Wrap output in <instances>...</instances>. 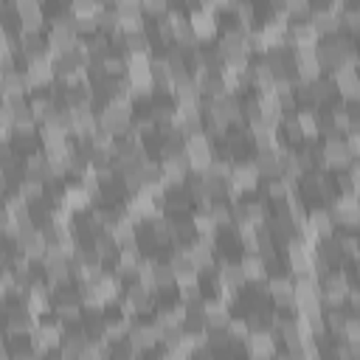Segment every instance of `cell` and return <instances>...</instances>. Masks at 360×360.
<instances>
[{
    "label": "cell",
    "instance_id": "cell-27",
    "mask_svg": "<svg viewBox=\"0 0 360 360\" xmlns=\"http://www.w3.org/2000/svg\"><path fill=\"white\" fill-rule=\"evenodd\" d=\"M346 343H354V340H360V318H352L349 315V321H346V326H343V335H340Z\"/></svg>",
    "mask_w": 360,
    "mask_h": 360
},
{
    "label": "cell",
    "instance_id": "cell-20",
    "mask_svg": "<svg viewBox=\"0 0 360 360\" xmlns=\"http://www.w3.org/2000/svg\"><path fill=\"white\" fill-rule=\"evenodd\" d=\"M309 90H312V96H315L318 107H323V104H332V98H335V93H338V87H335V82H332L329 76H321V79H315V82L309 84Z\"/></svg>",
    "mask_w": 360,
    "mask_h": 360
},
{
    "label": "cell",
    "instance_id": "cell-16",
    "mask_svg": "<svg viewBox=\"0 0 360 360\" xmlns=\"http://www.w3.org/2000/svg\"><path fill=\"white\" fill-rule=\"evenodd\" d=\"M239 264H242L248 281H253V284H264L267 276H270V273H267V262H264L262 253H242V256H239Z\"/></svg>",
    "mask_w": 360,
    "mask_h": 360
},
{
    "label": "cell",
    "instance_id": "cell-18",
    "mask_svg": "<svg viewBox=\"0 0 360 360\" xmlns=\"http://www.w3.org/2000/svg\"><path fill=\"white\" fill-rule=\"evenodd\" d=\"M53 315H56V321H62L65 326H79L82 318H84V304L59 301V304H53Z\"/></svg>",
    "mask_w": 360,
    "mask_h": 360
},
{
    "label": "cell",
    "instance_id": "cell-10",
    "mask_svg": "<svg viewBox=\"0 0 360 360\" xmlns=\"http://www.w3.org/2000/svg\"><path fill=\"white\" fill-rule=\"evenodd\" d=\"M202 315H205V323H208V329H228V323H231V307L219 298V295H211V298H205V304H202Z\"/></svg>",
    "mask_w": 360,
    "mask_h": 360
},
{
    "label": "cell",
    "instance_id": "cell-9",
    "mask_svg": "<svg viewBox=\"0 0 360 360\" xmlns=\"http://www.w3.org/2000/svg\"><path fill=\"white\" fill-rule=\"evenodd\" d=\"M129 343L138 346L143 354L155 352L160 346V326L155 321H132V329H129Z\"/></svg>",
    "mask_w": 360,
    "mask_h": 360
},
{
    "label": "cell",
    "instance_id": "cell-8",
    "mask_svg": "<svg viewBox=\"0 0 360 360\" xmlns=\"http://www.w3.org/2000/svg\"><path fill=\"white\" fill-rule=\"evenodd\" d=\"M276 340L278 335L273 329H259V332H250V338L245 340V352H248V360H276Z\"/></svg>",
    "mask_w": 360,
    "mask_h": 360
},
{
    "label": "cell",
    "instance_id": "cell-23",
    "mask_svg": "<svg viewBox=\"0 0 360 360\" xmlns=\"http://www.w3.org/2000/svg\"><path fill=\"white\" fill-rule=\"evenodd\" d=\"M17 194L31 205V202H37V200H45V183H39V180H22L20 186H17Z\"/></svg>",
    "mask_w": 360,
    "mask_h": 360
},
{
    "label": "cell",
    "instance_id": "cell-15",
    "mask_svg": "<svg viewBox=\"0 0 360 360\" xmlns=\"http://www.w3.org/2000/svg\"><path fill=\"white\" fill-rule=\"evenodd\" d=\"M250 160H253V166H256V172H259L262 180L281 177V155L278 152H256Z\"/></svg>",
    "mask_w": 360,
    "mask_h": 360
},
{
    "label": "cell",
    "instance_id": "cell-17",
    "mask_svg": "<svg viewBox=\"0 0 360 360\" xmlns=\"http://www.w3.org/2000/svg\"><path fill=\"white\" fill-rule=\"evenodd\" d=\"M28 107H31V112H34V118L39 121V127L45 124V121H51L62 107L51 98V93H34L31 98H28Z\"/></svg>",
    "mask_w": 360,
    "mask_h": 360
},
{
    "label": "cell",
    "instance_id": "cell-12",
    "mask_svg": "<svg viewBox=\"0 0 360 360\" xmlns=\"http://www.w3.org/2000/svg\"><path fill=\"white\" fill-rule=\"evenodd\" d=\"M191 205H194V200H191V194H188L186 186H172V188L163 191V211H166L169 217L188 214Z\"/></svg>",
    "mask_w": 360,
    "mask_h": 360
},
{
    "label": "cell",
    "instance_id": "cell-25",
    "mask_svg": "<svg viewBox=\"0 0 360 360\" xmlns=\"http://www.w3.org/2000/svg\"><path fill=\"white\" fill-rule=\"evenodd\" d=\"M115 11H118L121 22H129V20L146 17V14H143V3H138V0H118V3H115Z\"/></svg>",
    "mask_w": 360,
    "mask_h": 360
},
{
    "label": "cell",
    "instance_id": "cell-22",
    "mask_svg": "<svg viewBox=\"0 0 360 360\" xmlns=\"http://www.w3.org/2000/svg\"><path fill=\"white\" fill-rule=\"evenodd\" d=\"M53 211H56V208H53L51 202H45V200H37V202L28 205V214H31V219H34L37 228L51 225V222H53Z\"/></svg>",
    "mask_w": 360,
    "mask_h": 360
},
{
    "label": "cell",
    "instance_id": "cell-28",
    "mask_svg": "<svg viewBox=\"0 0 360 360\" xmlns=\"http://www.w3.org/2000/svg\"><path fill=\"white\" fill-rule=\"evenodd\" d=\"M349 346V354H352V360H360V340H354V343H346Z\"/></svg>",
    "mask_w": 360,
    "mask_h": 360
},
{
    "label": "cell",
    "instance_id": "cell-4",
    "mask_svg": "<svg viewBox=\"0 0 360 360\" xmlns=\"http://www.w3.org/2000/svg\"><path fill=\"white\" fill-rule=\"evenodd\" d=\"M270 298H273V307L278 312H295V281L290 273H278V276H270L264 281Z\"/></svg>",
    "mask_w": 360,
    "mask_h": 360
},
{
    "label": "cell",
    "instance_id": "cell-7",
    "mask_svg": "<svg viewBox=\"0 0 360 360\" xmlns=\"http://www.w3.org/2000/svg\"><path fill=\"white\" fill-rule=\"evenodd\" d=\"M14 14L20 22V31H31V34H42L45 25V6H39L37 0H14Z\"/></svg>",
    "mask_w": 360,
    "mask_h": 360
},
{
    "label": "cell",
    "instance_id": "cell-6",
    "mask_svg": "<svg viewBox=\"0 0 360 360\" xmlns=\"http://www.w3.org/2000/svg\"><path fill=\"white\" fill-rule=\"evenodd\" d=\"M332 217L338 225H343L346 231H360V197L354 194H338V200L329 205Z\"/></svg>",
    "mask_w": 360,
    "mask_h": 360
},
{
    "label": "cell",
    "instance_id": "cell-13",
    "mask_svg": "<svg viewBox=\"0 0 360 360\" xmlns=\"http://www.w3.org/2000/svg\"><path fill=\"white\" fill-rule=\"evenodd\" d=\"M307 225L312 228V233L318 236V239H332L335 236V217H332V211L329 208H323V205H315L309 214H307Z\"/></svg>",
    "mask_w": 360,
    "mask_h": 360
},
{
    "label": "cell",
    "instance_id": "cell-14",
    "mask_svg": "<svg viewBox=\"0 0 360 360\" xmlns=\"http://www.w3.org/2000/svg\"><path fill=\"white\" fill-rule=\"evenodd\" d=\"M34 96V87L25 76V70H6L3 73V98H14V96Z\"/></svg>",
    "mask_w": 360,
    "mask_h": 360
},
{
    "label": "cell",
    "instance_id": "cell-5",
    "mask_svg": "<svg viewBox=\"0 0 360 360\" xmlns=\"http://www.w3.org/2000/svg\"><path fill=\"white\" fill-rule=\"evenodd\" d=\"M321 163L326 169H332V172H346L354 163V155L349 149V141H343V138L323 141V146H321Z\"/></svg>",
    "mask_w": 360,
    "mask_h": 360
},
{
    "label": "cell",
    "instance_id": "cell-24",
    "mask_svg": "<svg viewBox=\"0 0 360 360\" xmlns=\"http://www.w3.org/2000/svg\"><path fill=\"white\" fill-rule=\"evenodd\" d=\"M155 287H158V292H166L174 287V270L169 267V262L155 259Z\"/></svg>",
    "mask_w": 360,
    "mask_h": 360
},
{
    "label": "cell",
    "instance_id": "cell-21",
    "mask_svg": "<svg viewBox=\"0 0 360 360\" xmlns=\"http://www.w3.org/2000/svg\"><path fill=\"white\" fill-rule=\"evenodd\" d=\"M298 124H301V132H304V141H318L321 138V129H318V112L315 110H298L295 112Z\"/></svg>",
    "mask_w": 360,
    "mask_h": 360
},
{
    "label": "cell",
    "instance_id": "cell-19",
    "mask_svg": "<svg viewBox=\"0 0 360 360\" xmlns=\"http://www.w3.org/2000/svg\"><path fill=\"white\" fill-rule=\"evenodd\" d=\"M278 127H281V132H284L281 138H284V143H287L290 149H295V146H301V143H304V132H301V124H298L295 112H292V115H284Z\"/></svg>",
    "mask_w": 360,
    "mask_h": 360
},
{
    "label": "cell",
    "instance_id": "cell-11",
    "mask_svg": "<svg viewBox=\"0 0 360 360\" xmlns=\"http://www.w3.org/2000/svg\"><path fill=\"white\" fill-rule=\"evenodd\" d=\"M309 22L318 28V34H321V37H332V34H338V31L343 28L340 14H335V11L329 8V3L315 6V8H312V14H309Z\"/></svg>",
    "mask_w": 360,
    "mask_h": 360
},
{
    "label": "cell",
    "instance_id": "cell-1",
    "mask_svg": "<svg viewBox=\"0 0 360 360\" xmlns=\"http://www.w3.org/2000/svg\"><path fill=\"white\" fill-rule=\"evenodd\" d=\"M352 287H354L352 273H346V270H332L326 278H321L323 307H326V309H332V307H346V298H349Z\"/></svg>",
    "mask_w": 360,
    "mask_h": 360
},
{
    "label": "cell",
    "instance_id": "cell-2",
    "mask_svg": "<svg viewBox=\"0 0 360 360\" xmlns=\"http://www.w3.org/2000/svg\"><path fill=\"white\" fill-rule=\"evenodd\" d=\"M118 307H121V312L127 318L143 315V312H155V292L146 290L138 281H127V290H124V298L118 301Z\"/></svg>",
    "mask_w": 360,
    "mask_h": 360
},
{
    "label": "cell",
    "instance_id": "cell-26",
    "mask_svg": "<svg viewBox=\"0 0 360 360\" xmlns=\"http://www.w3.org/2000/svg\"><path fill=\"white\" fill-rule=\"evenodd\" d=\"M228 335H231L233 343H245V340L250 338V326H248V321H245L242 315H233L231 323H228Z\"/></svg>",
    "mask_w": 360,
    "mask_h": 360
},
{
    "label": "cell",
    "instance_id": "cell-3",
    "mask_svg": "<svg viewBox=\"0 0 360 360\" xmlns=\"http://www.w3.org/2000/svg\"><path fill=\"white\" fill-rule=\"evenodd\" d=\"M214 158H217V152H214V143H211V138L205 132L186 138V160H188V166H191L194 174L208 172V166H211Z\"/></svg>",
    "mask_w": 360,
    "mask_h": 360
}]
</instances>
